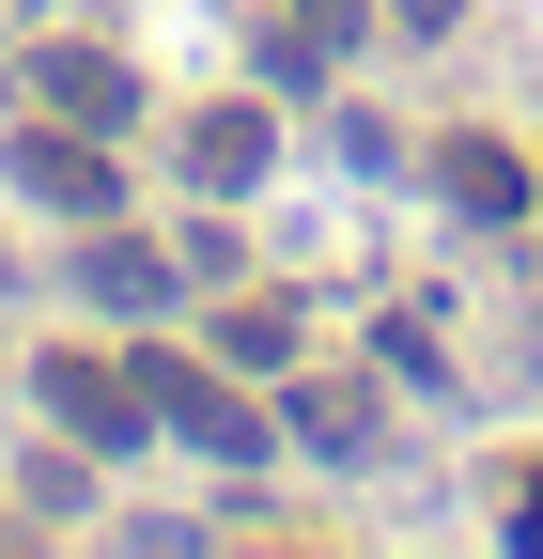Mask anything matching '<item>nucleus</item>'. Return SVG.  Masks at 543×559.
Listing matches in <instances>:
<instances>
[{"instance_id": "nucleus-8", "label": "nucleus", "mask_w": 543, "mask_h": 559, "mask_svg": "<svg viewBox=\"0 0 543 559\" xmlns=\"http://www.w3.org/2000/svg\"><path fill=\"white\" fill-rule=\"evenodd\" d=\"M295 436H311V451H358V436H373V404H358V389H311V404H295Z\"/></svg>"}, {"instance_id": "nucleus-4", "label": "nucleus", "mask_w": 543, "mask_h": 559, "mask_svg": "<svg viewBox=\"0 0 543 559\" xmlns=\"http://www.w3.org/2000/svg\"><path fill=\"white\" fill-rule=\"evenodd\" d=\"M0 171H16L32 202H62V218H109V156H94V124H62V140H16V156H0Z\"/></svg>"}, {"instance_id": "nucleus-1", "label": "nucleus", "mask_w": 543, "mask_h": 559, "mask_svg": "<svg viewBox=\"0 0 543 559\" xmlns=\"http://www.w3.org/2000/svg\"><path fill=\"white\" fill-rule=\"evenodd\" d=\"M47 419L79 451H141L156 436V373H109V358H47Z\"/></svg>"}, {"instance_id": "nucleus-5", "label": "nucleus", "mask_w": 543, "mask_h": 559, "mask_svg": "<svg viewBox=\"0 0 543 559\" xmlns=\"http://www.w3.org/2000/svg\"><path fill=\"white\" fill-rule=\"evenodd\" d=\"M264 156H280L264 109H202V124H186V171H202V187H264Z\"/></svg>"}, {"instance_id": "nucleus-2", "label": "nucleus", "mask_w": 543, "mask_h": 559, "mask_svg": "<svg viewBox=\"0 0 543 559\" xmlns=\"http://www.w3.org/2000/svg\"><path fill=\"white\" fill-rule=\"evenodd\" d=\"M156 419H171L186 451H218V466H264V404L218 389V373H186V358H156Z\"/></svg>"}, {"instance_id": "nucleus-3", "label": "nucleus", "mask_w": 543, "mask_h": 559, "mask_svg": "<svg viewBox=\"0 0 543 559\" xmlns=\"http://www.w3.org/2000/svg\"><path fill=\"white\" fill-rule=\"evenodd\" d=\"M32 109H62V124L124 140V109H141V79H124L109 47H32Z\"/></svg>"}, {"instance_id": "nucleus-9", "label": "nucleus", "mask_w": 543, "mask_h": 559, "mask_svg": "<svg viewBox=\"0 0 543 559\" xmlns=\"http://www.w3.org/2000/svg\"><path fill=\"white\" fill-rule=\"evenodd\" d=\"M388 16H403V32H450V16H466V0H388Z\"/></svg>"}, {"instance_id": "nucleus-10", "label": "nucleus", "mask_w": 543, "mask_h": 559, "mask_svg": "<svg viewBox=\"0 0 543 559\" xmlns=\"http://www.w3.org/2000/svg\"><path fill=\"white\" fill-rule=\"evenodd\" d=\"M512 528H528V544H543V481H528V513H512Z\"/></svg>"}, {"instance_id": "nucleus-6", "label": "nucleus", "mask_w": 543, "mask_h": 559, "mask_svg": "<svg viewBox=\"0 0 543 559\" xmlns=\"http://www.w3.org/2000/svg\"><path fill=\"white\" fill-rule=\"evenodd\" d=\"M450 202H466V218H512V202H528V171L497 156V140H450Z\"/></svg>"}, {"instance_id": "nucleus-7", "label": "nucleus", "mask_w": 543, "mask_h": 559, "mask_svg": "<svg viewBox=\"0 0 543 559\" xmlns=\"http://www.w3.org/2000/svg\"><path fill=\"white\" fill-rule=\"evenodd\" d=\"M79 280H94V296H109V311H156V296H171V264H156V249H94Z\"/></svg>"}]
</instances>
